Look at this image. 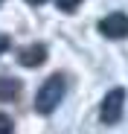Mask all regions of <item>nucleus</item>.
<instances>
[{
	"instance_id": "1",
	"label": "nucleus",
	"mask_w": 128,
	"mask_h": 134,
	"mask_svg": "<svg viewBox=\"0 0 128 134\" xmlns=\"http://www.w3.org/2000/svg\"><path fill=\"white\" fill-rule=\"evenodd\" d=\"M64 93H67V82H64L61 73H53L44 85L38 87V93H35V111L38 114H53V111L61 105Z\"/></svg>"
},
{
	"instance_id": "2",
	"label": "nucleus",
	"mask_w": 128,
	"mask_h": 134,
	"mask_svg": "<svg viewBox=\"0 0 128 134\" xmlns=\"http://www.w3.org/2000/svg\"><path fill=\"white\" fill-rule=\"evenodd\" d=\"M122 108H125V87H114V91L105 93L102 108H99V120L105 125H114L122 120Z\"/></svg>"
},
{
	"instance_id": "3",
	"label": "nucleus",
	"mask_w": 128,
	"mask_h": 134,
	"mask_svg": "<svg viewBox=\"0 0 128 134\" xmlns=\"http://www.w3.org/2000/svg\"><path fill=\"white\" fill-rule=\"evenodd\" d=\"M99 32L111 41H122L128 38V15L125 12H111L99 20Z\"/></svg>"
},
{
	"instance_id": "4",
	"label": "nucleus",
	"mask_w": 128,
	"mask_h": 134,
	"mask_svg": "<svg viewBox=\"0 0 128 134\" xmlns=\"http://www.w3.org/2000/svg\"><path fill=\"white\" fill-rule=\"evenodd\" d=\"M18 61L24 64V67H38V64H44V61H47V47H44V44H29V47L20 50Z\"/></svg>"
},
{
	"instance_id": "5",
	"label": "nucleus",
	"mask_w": 128,
	"mask_h": 134,
	"mask_svg": "<svg viewBox=\"0 0 128 134\" xmlns=\"http://www.w3.org/2000/svg\"><path fill=\"white\" fill-rule=\"evenodd\" d=\"M18 93H20V82L18 79H9V76L0 79V102H12Z\"/></svg>"
},
{
	"instance_id": "6",
	"label": "nucleus",
	"mask_w": 128,
	"mask_h": 134,
	"mask_svg": "<svg viewBox=\"0 0 128 134\" xmlns=\"http://www.w3.org/2000/svg\"><path fill=\"white\" fill-rule=\"evenodd\" d=\"M55 3H58L61 12H76V6L82 3V0H55Z\"/></svg>"
},
{
	"instance_id": "7",
	"label": "nucleus",
	"mask_w": 128,
	"mask_h": 134,
	"mask_svg": "<svg viewBox=\"0 0 128 134\" xmlns=\"http://www.w3.org/2000/svg\"><path fill=\"white\" fill-rule=\"evenodd\" d=\"M0 134H12V120L0 114Z\"/></svg>"
},
{
	"instance_id": "8",
	"label": "nucleus",
	"mask_w": 128,
	"mask_h": 134,
	"mask_svg": "<svg viewBox=\"0 0 128 134\" xmlns=\"http://www.w3.org/2000/svg\"><path fill=\"white\" fill-rule=\"evenodd\" d=\"M6 47H9V38H6V35H0V55H3Z\"/></svg>"
},
{
	"instance_id": "9",
	"label": "nucleus",
	"mask_w": 128,
	"mask_h": 134,
	"mask_svg": "<svg viewBox=\"0 0 128 134\" xmlns=\"http://www.w3.org/2000/svg\"><path fill=\"white\" fill-rule=\"evenodd\" d=\"M26 3H32V6H41V3H47V0H26Z\"/></svg>"
},
{
	"instance_id": "10",
	"label": "nucleus",
	"mask_w": 128,
	"mask_h": 134,
	"mask_svg": "<svg viewBox=\"0 0 128 134\" xmlns=\"http://www.w3.org/2000/svg\"><path fill=\"white\" fill-rule=\"evenodd\" d=\"M0 3H3V0H0Z\"/></svg>"
}]
</instances>
